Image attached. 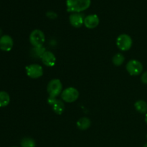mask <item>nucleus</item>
<instances>
[{
	"label": "nucleus",
	"instance_id": "nucleus-1",
	"mask_svg": "<svg viewBox=\"0 0 147 147\" xmlns=\"http://www.w3.org/2000/svg\"><path fill=\"white\" fill-rule=\"evenodd\" d=\"M91 0H66L67 11L69 12L80 13L89 8Z\"/></svg>",
	"mask_w": 147,
	"mask_h": 147
},
{
	"label": "nucleus",
	"instance_id": "nucleus-2",
	"mask_svg": "<svg viewBox=\"0 0 147 147\" xmlns=\"http://www.w3.org/2000/svg\"><path fill=\"white\" fill-rule=\"evenodd\" d=\"M47 91L49 94V98H56L57 96L61 95L63 92V84L60 80L55 78L50 80L47 84Z\"/></svg>",
	"mask_w": 147,
	"mask_h": 147
},
{
	"label": "nucleus",
	"instance_id": "nucleus-3",
	"mask_svg": "<svg viewBox=\"0 0 147 147\" xmlns=\"http://www.w3.org/2000/svg\"><path fill=\"white\" fill-rule=\"evenodd\" d=\"M80 93L78 89L73 87H69L64 89L61 93V98L63 101L71 103L76 101L79 98Z\"/></svg>",
	"mask_w": 147,
	"mask_h": 147
},
{
	"label": "nucleus",
	"instance_id": "nucleus-4",
	"mask_svg": "<svg viewBox=\"0 0 147 147\" xmlns=\"http://www.w3.org/2000/svg\"><path fill=\"white\" fill-rule=\"evenodd\" d=\"M30 42L34 47H42L45 42V35L40 30H34L30 34Z\"/></svg>",
	"mask_w": 147,
	"mask_h": 147
},
{
	"label": "nucleus",
	"instance_id": "nucleus-5",
	"mask_svg": "<svg viewBox=\"0 0 147 147\" xmlns=\"http://www.w3.org/2000/svg\"><path fill=\"white\" fill-rule=\"evenodd\" d=\"M133 41L129 34H121L116 39V45L121 51H128L131 47Z\"/></svg>",
	"mask_w": 147,
	"mask_h": 147
},
{
	"label": "nucleus",
	"instance_id": "nucleus-6",
	"mask_svg": "<svg viewBox=\"0 0 147 147\" xmlns=\"http://www.w3.org/2000/svg\"><path fill=\"white\" fill-rule=\"evenodd\" d=\"M126 69L130 76H137L142 74L143 71V65L137 60H131L127 63Z\"/></svg>",
	"mask_w": 147,
	"mask_h": 147
},
{
	"label": "nucleus",
	"instance_id": "nucleus-7",
	"mask_svg": "<svg viewBox=\"0 0 147 147\" xmlns=\"http://www.w3.org/2000/svg\"><path fill=\"white\" fill-rule=\"evenodd\" d=\"M25 70L27 76L32 79H37L42 77L44 73L42 67L40 65L36 63L26 66Z\"/></svg>",
	"mask_w": 147,
	"mask_h": 147
},
{
	"label": "nucleus",
	"instance_id": "nucleus-8",
	"mask_svg": "<svg viewBox=\"0 0 147 147\" xmlns=\"http://www.w3.org/2000/svg\"><path fill=\"white\" fill-rule=\"evenodd\" d=\"M47 103L48 104L53 108V110L56 114L61 115L65 110V104L63 101L61 100L56 98H48L47 99Z\"/></svg>",
	"mask_w": 147,
	"mask_h": 147
},
{
	"label": "nucleus",
	"instance_id": "nucleus-9",
	"mask_svg": "<svg viewBox=\"0 0 147 147\" xmlns=\"http://www.w3.org/2000/svg\"><path fill=\"white\" fill-rule=\"evenodd\" d=\"M14 42L9 35L4 34L0 37V49L2 51L9 52L12 49Z\"/></svg>",
	"mask_w": 147,
	"mask_h": 147
},
{
	"label": "nucleus",
	"instance_id": "nucleus-10",
	"mask_svg": "<svg viewBox=\"0 0 147 147\" xmlns=\"http://www.w3.org/2000/svg\"><path fill=\"white\" fill-rule=\"evenodd\" d=\"M84 19L85 17L80 13H73L69 17V22L73 27L80 28L84 24Z\"/></svg>",
	"mask_w": 147,
	"mask_h": 147
},
{
	"label": "nucleus",
	"instance_id": "nucleus-11",
	"mask_svg": "<svg viewBox=\"0 0 147 147\" xmlns=\"http://www.w3.org/2000/svg\"><path fill=\"white\" fill-rule=\"evenodd\" d=\"M100 20L97 14H89L84 19V25L88 29H94L98 27Z\"/></svg>",
	"mask_w": 147,
	"mask_h": 147
},
{
	"label": "nucleus",
	"instance_id": "nucleus-12",
	"mask_svg": "<svg viewBox=\"0 0 147 147\" xmlns=\"http://www.w3.org/2000/svg\"><path fill=\"white\" fill-rule=\"evenodd\" d=\"M43 64L47 67H53L56 63V57L52 52L45 51L41 57Z\"/></svg>",
	"mask_w": 147,
	"mask_h": 147
},
{
	"label": "nucleus",
	"instance_id": "nucleus-13",
	"mask_svg": "<svg viewBox=\"0 0 147 147\" xmlns=\"http://www.w3.org/2000/svg\"><path fill=\"white\" fill-rule=\"evenodd\" d=\"M76 125L80 130L85 131L90 127L91 125V121L88 117H82L78 121Z\"/></svg>",
	"mask_w": 147,
	"mask_h": 147
},
{
	"label": "nucleus",
	"instance_id": "nucleus-14",
	"mask_svg": "<svg viewBox=\"0 0 147 147\" xmlns=\"http://www.w3.org/2000/svg\"><path fill=\"white\" fill-rule=\"evenodd\" d=\"M134 107L136 111L140 113H147V103L145 100H139L134 103Z\"/></svg>",
	"mask_w": 147,
	"mask_h": 147
},
{
	"label": "nucleus",
	"instance_id": "nucleus-15",
	"mask_svg": "<svg viewBox=\"0 0 147 147\" xmlns=\"http://www.w3.org/2000/svg\"><path fill=\"white\" fill-rule=\"evenodd\" d=\"M45 48L44 47H34L31 50V55L32 57L34 58H40L41 59L42 55L45 53Z\"/></svg>",
	"mask_w": 147,
	"mask_h": 147
},
{
	"label": "nucleus",
	"instance_id": "nucleus-16",
	"mask_svg": "<svg viewBox=\"0 0 147 147\" xmlns=\"http://www.w3.org/2000/svg\"><path fill=\"white\" fill-rule=\"evenodd\" d=\"M9 102V95L5 91H0V107H5L8 106Z\"/></svg>",
	"mask_w": 147,
	"mask_h": 147
},
{
	"label": "nucleus",
	"instance_id": "nucleus-17",
	"mask_svg": "<svg viewBox=\"0 0 147 147\" xmlns=\"http://www.w3.org/2000/svg\"><path fill=\"white\" fill-rule=\"evenodd\" d=\"M125 57L123 56V55L122 53H116V55H114L112 58V63H113V65L116 66H120L121 65H123V63H124Z\"/></svg>",
	"mask_w": 147,
	"mask_h": 147
},
{
	"label": "nucleus",
	"instance_id": "nucleus-18",
	"mask_svg": "<svg viewBox=\"0 0 147 147\" xmlns=\"http://www.w3.org/2000/svg\"><path fill=\"white\" fill-rule=\"evenodd\" d=\"M22 147H35L36 142L33 139L30 137H24L21 141Z\"/></svg>",
	"mask_w": 147,
	"mask_h": 147
},
{
	"label": "nucleus",
	"instance_id": "nucleus-19",
	"mask_svg": "<svg viewBox=\"0 0 147 147\" xmlns=\"http://www.w3.org/2000/svg\"><path fill=\"white\" fill-rule=\"evenodd\" d=\"M46 16L48 17L49 19H51V20H55L57 17V13H55L53 11H48L46 13Z\"/></svg>",
	"mask_w": 147,
	"mask_h": 147
},
{
	"label": "nucleus",
	"instance_id": "nucleus-20",
	"mask_svg": "<svg viewBox=\"0 0 147 147\" xmlns=\"http://www.w3.org/2000/svg\"><path fill=\"white\" fill-rule=\"evenodd\" d=\"M141 80L144 84H147V71L144 72L141 76Z\"/></svg>",
	"mask_w": 147,
	"mask_h": 147
},
{
	"label": "nucleus",
	"instance_id": "nucleus-21",
	"mask_svg": "<svg viewBox=\"0 0 147 147\" xmlns=\"http://www.w3.org/2000/svg\"><path fill=\"white\" fill-rule=\"evenodd\" d=\"M145 122H146V123L147 124V113H146V116H145Z\"/></svg>",
	"mask_w": 147,
	"mask_h": 147
},
{
	"label": "nucleus",
	"instance_id": "nucleus-22",
	"mask_svg": "<svg viewBox=\"0 0 147 147\" xmlns=\"http://www.w3.org/2000/svg\"><path fill=\"white\" fill-rule=\"evenodd\" d=\"M143 147H147V143H146V144H145L144 146Z\"/></svg>",
	"mask_w": 147,
	"mask_h": 147
},
{
	"label": "nucleus",
	"instance_id": "nucleus-23",
	"mask_svg": "<svg viewBox=\"0 0 147 147\" xmlns=\"http://www.w3.org/2000/svg\"><path fill=\"white\" fill-rule=\"evenodd\" d=\"M1 30H0V33H1Z\"/></svg>",
	"mask_w": 147,
	"mask_h": 147
},
{
	"label": "nucleus",
	"instance_id": "nucleus-24",
	"mask_svg": "<svg viewBox=\"0 0 147 147\" xmlns=\"http://www.w3.org/2000/svg\"><path fill=\"white\" fill-rule=\"evenodd\" d=\"M12 147H17V146H12Z\"/></svg>",
	"mask_w": 147,
	"mask_h": 147
},
{
	"label": "nucleus",
	"instance_id": "nucleus-25",
	"mask_svg": "<svg viewBox=\"0 0 147 147\" xmlns=\"http://www.w3.org/2000/svg\"><path fill=\"white\" fill-rule=\"evenodd\" d=\"M146 139H147V135H146Z\"/></svg>",
	"mask_w": 147,
	"mask_h": 147
}]
</instances>
